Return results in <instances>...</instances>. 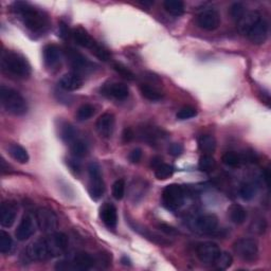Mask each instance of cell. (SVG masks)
<instances>
[{"mask_svg": "<svg viewBox=\"0 0 271 271\" xmlns=\"http://www.w3.org/2000/svg\"><path fill=\"white\" fill-rule=\"evenodd\" d=\"M67 248V235L61 232H55L31 242L25 249L23 256L25 258V262L47 261L64 254Z\"/></svg>", "mask_w": 271, "mask_h": 271, "instance_id": "cell-1", "label": "cell"}, {"mask_svg": "<svg viewBox=\"0 0 271 271\" xmlns=\"http://www.w3.org/2000/svg\"><path fill=\"white\" fill-rule=\"evenodd\" d=\"M12 11L22 19L27 29L33 33H45L50 28V19L48 14L30 3L24 1L14 2Z\"/></svg>", "mask_w": 271, "mask_h": 271, "instance_id": "cell-2", "label": "cell"}, {"mask_svg": "<svg viewBox=\"0 0 271 271\" xmlns=\"http://www.w3.org/2000/svg\"><path fill=\"white\" fill-rule=\"evenodd\" d=\"M1 70L4 74L18 80L28 79L32 69L25 57L14 51H3L1 54Z\"/></svg>", "mask_w": 271, "mask_h": 271, "instance_id": "cell-3", "label": "cell"}, {"mask_svg": "<svg viewBox=\"0 0 271 271\" xmlns=\"http://www.w3.org/2000/svg\"><path fill=\"white\" fill-rule=\"evenodd\" d=\"M0 101L6 113L13 116H24L28 111V103L17 90L2 85L0 87Z\"/></svg>", "mask_w": 271, "mask_h": 271, "instance_id": "cell-4", "label": "cell"}, {"mask_svg": "<svg viewBox=\"0 0 271 271\" xmlns=\"http://www.w3.org/2000/svg\"><path fill=\"white\" fill-rule=\"evenodd\" d=\"M71 36L76 44L90 50L100 60H107L109 59V53L105 48L102 47L98 41L93 39V37L85 29H83L82 27L74 28L71 31Z\"/></svg>", "mask_w": 271, "mask_h": 271, "instance_id": "cell-5", "label": "cell"}, {"mask_svg": "<svg viewBox=\"0 0 271 271\" xmlns=\"http://www.w3.org/2000/svg\"><path fill=\"white\" fill-rule=\"evenodd\" d=\"M98 263L94 256L84 251L76 252L71 259L60 261L55 268L58 270H73V271H85L94 267Z\"/></svg>", "mask_w": 271, "mask_h": 271, "instance_id": "cell-6", "label": "cell"}, {"mask_svg": "<svg viewBox=\"0 0 271 271\" xmlns=\"http://www.w3.org/2000/svg\"><path fill=\"white\" fill-rule=\"evenodd\" d=\"M185 193L184 189L179 184L173 183L164 187L161 195L162 205L168 210L176 211L184 203Z\"/></svg>", "mask_w": 271, "mask_h": 271, "instance_id": "cell-7", "label": "cell"}, {"mask_svg": "<svg viewBox=\"0 0 271 271\" xmlns=\"http://www.w3.org/2000/svg\"><path fill=\"white\" fill-rule=\"evenodd\" d=\"M89 174V195L93 200H99L105 193V184L103 181L102 172L99 163L91 162L88 165Z\"/></svg>", "mask_w": 271, "mask_h": 271, "instance_id": "cell-8", "label": "cell"}, {"mask_svg": "<svg viewBox=\"0 0 271 271\" xmlns=\"http://www.w3.org/2000/svg\"><path fill=\"white\" fill-rule=\"evenodd\" d=\"M234 252L245 262H253L259 256V242L254 239H240L233 245Z\"/></svg>", "mask_w": 271, "mask_h": 271, "instance_id": "cell-9", "label": "cell"}, {"mask_svg": "<svg viewBox=\"0 0 271 271\" xmlns=\"http://www.w3.org/2000/svg\"><path fill=\"white\" fill-rule=\"evenodd\" d=\"M65 57L67 59L68 64L70 65L75 73H87L93 70V62L90 61L85 55H83L78 50L73 49V48H66Z\"/></svg>", "mask_w": 271, "mask_h": 271, "instance_id": "cell-10", "label": "cell"}, {"mask_svg": "<svg viewBox=\"0 0 271 271\" xmlns=\"http://www.w3.org/2000/svg\"><path fill=\"white\" fill-rule=\"evenodd\" d=\"M35 221L39 230L45 233H52L59 225L57 215L51 209L46 207L38 208L36 210Z\"/></svg>", "mask_w": 271, "mask_h": 271, "instance_id": "cell-11", "label": "cell"}, {"mask_svg": "<svg viewBox=\"0 0 271 271\" xmlns=\"http://www.w3.org/2000/svg\"><path fill=\"white\" fill-rule=\"evenodd\" d=\"M221 250L216 242L205 241L200 242L196 248V254L199 261L207 265H212L217 260Z\"/></svg>", "mask_w": 271, "mask_h": 271, "instance_id": "cell-12", "label": "cell"}, {"mask_svg": "<svg viewBox=\"0 0 271 271\" xmlns=\"http://www.w3.org/2000/svg\"><path fill=\"white\" fill-rule=\"evenodd\" d=\"M218 226V218L214 214L200 215L195 219L192 220V229L197 232L204 234H211L216 230Z\"/></svg>", "mask_w": 271, "mask_h": 271, "instance_id": "cell-13", "label": "cell"}, {"mask_svg": "<svg viewBox=\"0 0 271 271\" xmlns=\"http://www.w3.org/2000/svg\"><path fill=\"white\" fill-rule=\"evenodd\" d=\"M197 25L199 26V28L206 31L216 30L220 26L219 13L214 9L203 11L197 16Z\"/></svg>", "mask_w": 271, "mask_h": 271, "instance_id": "cell-14", "label": "cell"}, {"mask_svg": "<svg viewBox=\"0 0 271 271\" xmlns=\"http://www.w3.org/2000/svg\"><path fill=\"white\" fill-rule=\"evenodd\" d=\"M18 207L12 200L3 201L0 207V224L3 228H11L16 220Z\"/></svg>", "mask_w": 271, "mask_h": 271, "instance_id": "cell-15", "label": "cell"}, {"mask_svg": "<svg viewBox=\"0 0 271 271\" xmlns=\"http://www.w3.org/2000/svg\"><path fill=\"white\" fill-rule=\"evenodd\" d=\"M268 23L265 18L261 17L258 23H256L250 31L248 32L247 36L249 39L252 41L255 45H262L266 41L267 36H268Z\"/></svg>", "mask_w": 271, "mask_h": 271, "instance_id": "cell-16", "label": "cell"}, {"mask_svg": "<svg viewBox=\"0 0 271 271\" xmlns=\"http://www.w3.org/2000/svg\"><path fill=\"white\" fill-rule=\"evenodd\" d=\"M43 58L45 66L49 69V70L58 69L60 65L61 60V54L59 46L54 44L46 45L43 50Z\"/></svg>", "mask_w": 271, "mask_h": 271, "instance_id": "cell-17", "label": "cell"}, {"mask_svg": "<svg viewBox=\"0 0 271 271\" xmlns=\"http://www.w3.org/2000/svg\"><path fill=\"white\" fill-rule=\"evenodd\" d=\"M115 116L111 113H105L99 117L96 120L95 127L101 137L103 138H110L115 129Z\"/></svg>", "mask_w": 271, "mask_h": 271, "instance_id": "cell-18", "label": "cell"}, {"mask_svg": "<svg viewBox=\"0 0 271 271\" xmlns=\"http://www.w3.org/2000/svg\"><path fill=\"white\" fill-rule=\"evenodd\" d=\"M34 233H35V225H34L33 218L28 214L24 215L15 231L16 239L20 241H25L29 240Z\"/></svg>", "mask_w": 271, "mask_h": 271, "instance_id": "cell-19", "label": "cell"}, {"mask_svg": "<svg viewBox=\"0 0 271 271\" xmlns=\"http://www.w3.org/2000/svg\"><path fill=\"white\" fill-rule=\"evenodd\" d=\"M103 94L116 100H125L129 95V88L123 83H110L102 89Z\"/></svg>", "mask_w": 271, "mask_h": 271, "instance_id": "cell-20", "label": "cell"}, {"mask_svg": "<svg viewBox=\"0 0 271 271\" xmlns=\"http://www.w3.org/2000/svg\"><path fill=\"white\" fill-rule=\"evenodd\" d=\"M59 85L65 91H75V90H79L83 87L84 81H83L80 74L70 72L61 76V79L59 82Z\"/></svg>", "mask_w": 271, "mask_h": 271, "instance_id": "cell-21", "label": "cell"}, {"mask_svg": "<svg viewBox=\"0 0 271 271\" xmlns=\"http://www.w3.org/2000/svg\"><path fill=\"white\" fill-rule=\"evenodd\" d=\"M100 217L108 229H116L118 224V211L117 208L113 205L106 203L100 209Z\"/></svg>", "mask_w": 271, "mask_h": 271, "instance_id": "cell-22", "label": "cell"}, {"mask_svg": "<svg viewBox=\"0 0 271 271\" xmlns=\"http://www.w3.org/2000/svg\"><path fill=\"white\" fill-rule=\"evenodd\" d=\"M129 224H130L131 228H133L136 232H138L139 234H141L143 238H145V239L152 241V242H155V244H157V245L170 246L172 244L171 241L166 240L165 238H162L161 235H159L155 232L150 231L149 229H147L145 227H142L141 225H138V224H136V222H131V221H129Z\"/></svg>", "mask_w": 271, "mask_h": 271, "instance_id": "cell-23", "label": "cell"}, {"mask_svg": "<svg viewBox=\"0 0 271 271\" xmlns=\"http://www.w3.org/2000/svg\"><path fill=\"white\" fill-rule=\"evenodd\" d=\"M262 16L260 15L259 12L256 11H249L246 12L245 15L242 16V18L238 23V27L239 30L241 33L242 34H248V32L250 31V29L258 23V20L261 18Z\"/></svg>", "mask_w": 271, "mask_h": 271, "instance_id": "cell-24", "label": "cell"}, {"mask_svg": "<svg viewBox=\"0 0 271 271\" xmlns=\"http://www.w3.org/2000/svg\"><path fill=\"white\" fill-rule=\"evenodd\" d=\"M228 215L235 225H242L247 219V211L245 210V208L238 204L229 207Z\"/></svg>", "mask_w": 271, "mask_h": 271, "instance_id": "cell-25", "label": "cell"}, {"mask_svg": "<svg viewBox=\"0 0 271 271\" xmlns=\"http://www.w3.org/2000/svg\"><path fill=\"white\" fill-rule=\"evenodd\" d=\"M8 151H9V154L11 155V157L14 159V160H16L17 162L25 164L29 161V159H30L29 154H28L27 150L24 149L22 145L16 144V143L10 144L8 148Z\"/></svg>", "mask_w": 271, "mask_h": 271, "instance_id": "cell-26", "label": "cell"}, {"mask_svg": "<svg viewBox=\"0 0 271 271\" xmlns=\"http://www.w3.org/2000/svg\"><path fill=\"white\" fill-rule=\"evenodd\" d=\"M198 148L206 155H211L216 150V140L211 135H203L198 139Z\"/></svg>", "mask_w": 271, "mask_h": 271, "instance_id": "cell-27", "label": "cell"}, {"mask_svg": "<svg viewBox=\"0 0 271 271\" xmlns=\"http://www.w3.org/2000/svg\"><path fill=\"white\" fill-rule=\"evenodd\" d=\"M140 136L145 142L152 145L156 144L158 139L162 137V131L154 126H143L140 129Z\"/></svg>", "mask_w": 271, "mask_h": 271, "instance_id": "cell-28", "label": "cell"}, {"mask_svg": "<svg viewBox=\"0 0 271 271\" xmlns=\"http://www.w3.org/2000/svg\"><path fill=\"white\" fill-rule=\"evenodd\" d=\"M140 91L144 98L149 101L156 102V101H160L163 98V94L160 90H158L156 87L151 86L149 84H141Z\"/></svg>", "mask_w": 271, "mask_h": 271, "instance_id": "cell-29", "label": "cell"}, {"mask_svg": "<svg viewBox=\"0 0 271 271\" xmlns=\"http://www.w3.org/2000/svg\"><path fill=\"white\" fill-rule=\"evenodd\" d=\"M59 135L60 138L61 139L62 141L65 142H73L76 138V130L74 129V127L72 126L71 124H69L67 122H64L60 124L59 127Z\"/></svg>", "mask_w": 271, "mask_h": 271, "instance_id": "cell-30", "label": "cell"}, {"mask_svg": "<svg viewBox=\"0 0 271 271\" xmlns=\"http://www.w3.org/2000/svg\"><path fill=\"white\" fill-rule=\"evenodd\" d=\"M163 5L165 11L173 16H181L184 13V3L180 0H166Z\"/></svg>", "mask_w": 271, "mask_h": 271, "instance_id": "cell-31", "label": "cell"}, {"mask_svg": "<svg viewBox=\"0 0 271 271\" xmlns=\"http://www.w3.org/2000/svg\"><path fill=\"white\" fill-rule=\"evenodd\" d=\"M221 161L228 168H239L241 163V157L235 151H227L221 157Z\"/></svg>", "mask_w": 271, "mask_h": 271, "instance_id": "cell-32", "label": "cell"}, {"mask_svg": "<svg viewBox=\"0 0 271 271\" xmlns=\"http://www.w3.org/2000/svg\"><path fill=\"white\" fill-rule=\"evenodd\" d=\"M215 165L216 162L211 155H204L200 157L198 161V170L204 173H211L215 169Z\"/></svg>", "mask_w": 271, "mask_h": 271, "instance_id": "cell-33", "label": "cell"}, {"mask_svg": "<svg viewBox=\"0 0 271 271\" xmlns=\"http://www.w3.org/2000/svg\"><path fill=\"white\" fill-rule=\"evenodd\" d=\"M232 263H233L232 255L229 252L221 251L220 254L218 255L217 260L215 261L214 265H215V267H216V269H218V270H226L229 267H231Z\"/></svg>", "mask_w": 271, "mask_h": 271, "instance_id": "cell-34", "label": "cell"}, {"mask_svg": "<svg viewBox=\"0 0 271 271\" xmlns=\"http://www.w3.org/2000/svg\"><path fill=\"white\" fill-rule=\"evenodd\" d=\"M70 151L73 157L75 158H83L87 155L88 152V145L83 140H74L71 144Z\"/></svg>", "mask_w": 271, "mask_h": 271, "instance_id": "cell-35", "label": "cell"}, {"mask_svg": "<svg viewBox=\"0 0 271 271\" xmlns=\"http://www.w3.org/2000/svg\"><path fill=\"white\" fill-rule=\"evenodd\" d=\"M256 194V186L253 182H245L242 183L240 187V196L248 201L251 200Z\"/></svg>", "mask_w": 271, "mask_h": 271, "instance_id": "cell-36", "label": "cell"}, {"mask_svg": "<svg viewBox=\"0 0 271 271\" xmlns=\"http://www.w3.org/2000/svg\"><path fill=\"white\" fill-rule=\"evenodd\" d=\"M13 249V240L9 233L0 231V252L6 254L10 253Z\"/></svg>", "mask_w": 271, "mask_h": 271, "instance_id": "cell-37", "label": "cell"}, {"mask_svg": "<svg viewBox=\"0 0 271 271\" xmlns=\"http://www.w3.org/2000/svg\"><path fill=\"white\" fill-rule=\"evenodd\" d=\"M94 107L90 104H84L79 107L78 111H76V119L79 121H86L89 120L94 115Z\"/></svg>", "mask_w": 271, "mask_h": 271, "instance_id": "cell-38", "label": "cell"}, {"mask_svg": "<svg viewBox=\"0 0 271 271\" xmlns=\"http://www.w3.org/2000/svg\"><path fill=\"white\" fill-rule=\"evenodd\" d=\"M174 168L170 164L161 163L158 168L155 169V176L159 180H165L173 176Z\"/></svg>", "mask_w": 271, "mask_h": 271, "instance_id": "cell-39", "label": "cell"}, {"mask_svg": "<svg viewBox=\"0 0 271 271\" xmlns=\"http://www.w3.org/2000/svg\"><path fill=\"white\" fill-rule=\"evenodd\" d=\"M245 5L241 2H235L230 6V15L234 22L239 23L246 13Z\"/></svg>", "mask_w": 271, "mask_h": 271, "instance_id": "cell-40", "label": "cell"}, {"mask_svg": "<svg viewBox=\"0 0 271 271\" xmlns=\"http://www.w3.org/2000/svg\"><path fill=\"white\" fill-rule=\"evenodd\" d=\"M125 186H126V184H125V181L123 179L116 180L115 183L113 184V190H111L115 199L117 200L123 199L125 195Z\"/></svg>", "mask_w": 271, "mask_h": 271, "instance_id": "cell-41", "label": "cell"}, {"mask_svg": "<svg viewBox=\"0 0 271 271\" xmlns=\"http://www.w3.org/2000/svg\"><path fill=\"white\" fill-rule=\"evenodd\" d=\"M196 116H197V110L191 106H184L180 110H178V113L176 114V118L180 121L189 120Z\"/></svg>", "mask_w": 271, "mask_h": 271, "instance_id": "cell-42", "label": "cell"}, {"mask_svg": "<svg viewBox=\"0 0 271 271\" xmlns=\"http://www.w3.org/2000/svg\"><path fill=\"white\" fill-rule=\"evenodd\" d=\"M114 69L122 76V78L126 79L128 81L135 80L134 72L131 71L130 69H128L126 66L120 64V62H115V64H114Z\"/></svg>", "mask_w": 271, "mask_h": 271, "instance_id": "cell-43", "label": "cell"}, {"mask_svg": "<svg viewBox=\"0 0 271 271\" xmlns=\"http://www.w3.org/2000/svg\"><path fill=\"white\" fill-rule=\"evenodd\" d=\"M158 229L160 230L161 232L165 233L166 235H170V236H175V235H178L179 232L177 231L176 228H174L168 224H164V222H161V224L158 225Z\"/></svg>", "mask_w": 271, "mask_h": 271, "instance_id": "cell-44", "label": "cell"}, {"mask_svg": "<svg viewBox=\"0 0 271 271\" xmlns=\"http://www.w3.org/2000/svg\"><path fill=\"white\" fill-rule=\"evenodd\" d=\"M267 228V224H266V220L264 218H260L258 220H254L253 222V231L256 232V233H264L266 230Z\"/></svg>", "mask_w": 271, "mask_h": 271, "instance_id": "cell-45", "label": "cell"}, {"mask_svg": "<svg viewBox=\"0 0 271 271\" xmlns=\"http://www.w3.org/2000/svg\"><path fill=\"white\" fill-rule=\"evenodd\" d=\"M169 152H170V155H172L174 157H178L183 152V147L179 143H173L170 145Z\"/></svg>", "mask_w": 271, "mask_h": 271, "instance_id": "cell-46", "label": "cell"}, {"mask_svg": "<svg viewBox=\"0 0 271 271\" xmlns=\"http://www.w3.org/2000/svg\"><path fill=\"white\" fill-rule=\"evenodd\" d=\"M129 160L131 163H138L139 161L141 160L142 158V150L141 149H135L130 151V154L128 156Z\"/></svg>", "mask_w": 271, "mask_h": 271, "instance_id": "cell-47", "label": "cell"}, {"mask_svg": "<svg viewBox=\"0 0 271 271\" xmlns=\"http://www.w3.org/2000/svg\"><path fill=\"white\" fill-rule=\"evenodd\" d=\"M135 137V133H134V130L129 128V127H126L124 130H123V134H122V139H123V141L125 143H127V142H130L131 140H133Z\"/></svg>", "mask_w": 271, "mask_h": 271, "instance_id": "cell-48", "label": "cell"}, {"mask_svg": "<svg viewBox=\"0 0 271 271\" xmlns=\"http://www.w3.org/2000/svg\"><path fill=\"white\" fill-rule=\"evenodd\" d=\"M67 164L69 165V168L74 173V174H80L81 173V165L80 163L74 160V159H69L67 160Z\"/></svg>", "mask_w": 271, "mask_h": 271, "instance_id": "cell-49", "label": "cell"}, {"mask_svg": "<svg viewBox=\"0 0 271 271\" xmlns=\"http://www.w3.org/2000/svg\"><path fill=\"white\" fill-rule=\"evenodd\" d=\"M162 163V160H161V158H159V157H154L151 159V168H158L159 165H160Z\"/></svg>", "mask_w": 271, "mask_h": 271, "instance_id": "cell-50", "label": "cell"}, {"mask_svg": "<svg viewBox=\"0 0 271 271\" xmlns=\"http://www.w3.org/2000/svg\"><path fill=\"white\" fill-rule=\"evenodd\" d=\"M269 178H270V172L269 169H266L264 172V180H265L266 185H269Z\"/></svg>", "mask_w": 271, "mask_h": 271, "instance_id": "cell-51", "label": "cell"}, {"mask_svg": "<svg viewBox=\"0 0 271 271\" xmlns=\"http://www.w3.org/2000/svg\"><path fill=\"white\" fill-rule=\"evenodd\" d=\"M121 262L124 264V265H129V263H130V261L128 260L127 256H123L122 260H121Z\"/></svg>", "mask_w": 271, "mask_h": 271, "instance_id": "cell-52", "label": "cell"}]
</instances>
